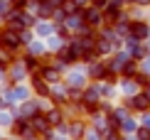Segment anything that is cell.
I'll list each match as a JSON object with an SVG mask.
<instances>
[{
	"label": "cell",
	"instance_id": "cell-1",
	"mask_svg": "<svg viewBox=\"0 0 150 140\" xmlns=\"http://www.w3.org/2000/svg\"><path fill=\"white\" fill-rule=\"evenodd\" d=\"M10 133H12V138H20V140H30V138L37 135V130L30 123V118H15L10 125Z\"/></svg>",
	"mask_w": 150,
	"mask_h": 140
},
{
	"label": "cell",
	"instance_id": "cell-4",
	"mask_svg": "<svg viewBox=\"0 0 150 140\" xmlns=\"http://www.w3.org/2000/svg\"><path fill=\"white\" fill-rule=\"evenodd\" d=\"M108 64L106 62H91L89 71H86V76H89L91 81H106V76H108Z\"/></svg>",
	"mask_w": 150,
	"mask_h": 140
},
{
	"label": "cell",
	"instance_id": "cell-10",
	"mask_svg": "<svg viewBox=\"0 0 150 140\" xmlns=\"http://www.w3.org/2000/svg\"><path fill=\"white\" fill-rule=\"evenodd\" d=\"M27 88H22V86H12L10 88V93H8V101H10V103H17V101H20V103H25V101H27Z\"/></svg>",
	"mask_w": 150,
	"mask_h": 140
},
{
	"label": "cell",
	"instance_id": "cell-17",
	"mask_svg": "<svg viewBox=\"0 0 150 140\" xmlns=\"http://www.w3.org/2000/svg\"><path fill=\"white\" fill-rule=\"evenodd\" d=\"M27 3H30V0H10V5H12V8H17V10H25V8H27Z\"/></svg>",
	"mask_w": 150,
	"mask_h": 140
},
{
	"label": "cell",
	"instance_id": "cell-8",
	"mask_svg": "<svg viewBox=\"0 0 150 140\" xmlns=\"http://www.w3.org/2000/svg\"><path fill=\"white\" fill-rule=\"evenodd\" d=\"M128 54L133 57V59L143 62V59H145V57H148L150 52L145 49V44H143V42H138V40H128Z\"/></svg>",
	"mask_w": 150,
	"mask_h": 140
},
{
	"label": "cell",
	"instance_id": "cell-19",
	"mask_svg": "<svg viewBox=\"0 0 150 140\" xmlns=\"http://www.w3.org/2000/svg\"><path fill=\"white\" fill-rule=\"evenodd\" d=\"M140 125H148V128H150V111L148 113H140Z\"/></svg>",
	"mask_w": 150,
	"mask_h": 140
},
{
	"label": "cell",
	"instance_id": "cell-13",
	"mask_svg": "<svg viewBox=\"0 0 150 140\" xmlns=\"http://www.w3.org/2000/svg\"><path fill=\"white\" fill-rule=\"evenodd\" d=\"M52 32H54V25H49V22H40L37 25V35L40 37H49Z\"/></svg>",
	"mask_w": 150,
	"mask_h": 140
},
{
	"label": "cell",
	"instance_id": "cell-14",
	"mask_svg": "<svg viewBox=\"0 0 150 140\" xmlns=\"http://www.w3.org/2000/svg\"><path fill=\"white\" fill-rule=\"evenodd\" d=\"M135 130H138V125H135V120H133V118H126V120H123V125H121V133H123V135H128V133H135Z\"/></svg>",
	"mask_w": 150,
	"mask_h": 140
},
{
	"label": "cell",
	"instance_id": "cell-2",
	"mask_svg": "<svg viewBox=\"0 0 150 140\" xmlns=\"http://www.w3.org/2000/svg\"><path fill=\"white\" fill-rule=\"evenodd\" d=\"M126 106H128L133 113H148V111H150V93H148V91L133 93V96L126 101Z\"/></svg>",
	"mask_w": 150,
	"mask_h": 140
},
{
	"label": "cell",
	"instance_id": "cell-3",
	"mask_svg": "<svg viewBox=\"0 0 150 140\" xmlns=\"http://www.w3.org/2000/svg\"><path fill=\"white\" fill-rule=\"evenodd\" d=\"M148 37H150V25L145 20H130L128 22V40L145 42Z\"/></svg>",
	"mask_w": 150,
	"mask_h": 140
},
{
	"label": "cell",
	"instance_id": "cell-7",
	"mask_svg": "<svg viewBox=\"0 0 150 140\" xmlns=\"http://www.w3.org/2000/svg\"><path fill=\"white\" fill-rule=\"evenodd\" d=\"M67 135L69 138H74V140H84V135H86V130H89V125L86 123H81V120H76V118H71L69 120V125H67Z\"/></svg>",
	"mask_w": 150,
	"mask_h": 140
},
{
	"label": "cell",
	"instance_id": "cell-15",
	"mask_svg": "<svg viewBox=\"0 0 150 140\" xmlns=\"http://www.w3.org/2000/svg\"><path fill=\"white\" fill-rule=\"evenodd\" d=\"M135 138H138V140H150V128H148V125H138Z\"/></svg>",
	"mask_w": 150,
	"mask_h": 140
},
{
	"label": "cell",
	"instance_id": "cell-9",
	"mask_svg": "<svg viewBox=\"0 0 150 140\" xmlns=\"http://www.w3.org/2000/svg\"><path fill=\"white\" fill-rule=\"evenodd\" d=\"M27 71H30V69L25 66V62H22V64H17V59H15V62H12V66H10V81H12V84H17V81H22V79H25V74H27Z\"/></svg>",
	"mask_w": 150,
	"mask_h": 140
},
{
	"label": "cell",
	"instance_id": "cell-18",
	"mask_svg": "<svg viewBox=\"0 0 150 140\" xmlns=\"http://www.w3.org/2000/svg\"><path fill=\"white\" fill-rule=\"evenodd\" d=\"M12 120H15V118H10V116H5V113L0 111V125H12Z\"/></svg>",
	"mask_w": 150,
	"mask_h": 140
},
{
	"label": "cell",
	"instance_id": "cell-5",
	"mask_svg": "<svg viewBox=\"0 0 150 140\" xmlns=\"http://www.w3.org/2000/svg\"><path fill=\"white\" fill-rule=\"evenodd\" d=\"M40 76L47 81V84H52V86H54V84L62 79V69H59L57 64H52V62H45V66H42Z\"/></svg>",
	"mask_w": 150,
	"mask_h": 140
},
{
	"label": "cell",
	"instance_id": "cell-11",
	"mask_svg": "<svg viewBox=\"0 0 150 140\" xmlns=\"http://www.w3.org/2000/svg\"><path fill=\"white\" fill-rule=\"evenodd\" d=\"M47 118H49V123L57 128V125L64 123V106H54V108H49L47 111Z\"/></svg>",
	"mask_w": 150,
	"mask_h": 140
},
{
	"label": "cell",
	"instance_id": "cell-16",
	"mask_svg": "<svg viewBox=\"0 0 150 140\" xmlns=\"http://www.w3.org/2000/svg\"><path fill=\"white\" fill-rule=\"evenodd\" d=\"M20 42L22 44H30V42H32V32H30V30H22V32H20Z\"/></svg>",
	"mask_w": 150,
	"mask_h": 140
},
{
	"label": "cell",
	"instance_id": "cell-12",
	"mask_svg": "<svg viewBox=\"0 0 150 140\" xmlns=\"http://www.w3.org/2000/svg\"><path fill=\"white\" fill-rule=\"evenodd\" d=\"M30 54H35V57H45L47 54V47L42 42H30Z\"/></svg>",
	"mask_w": 150,
	"mask_h": 140
},
{
	"label": "cell",
	"instance_id": "cell-6",
	"mask_svg": "<svg viewBox=\"0 0 150 140\" xmlns=\"http://www.w3.org/2000/svg\"><path fill=\"white\" fill-rule=\"evenodd\" d=\"M32 91L40 98H49V96H52V84H47L40 74H32Z\"/></svg>",
	"mask_w": 150,
	"mask_h": 140
}]
</instances>
